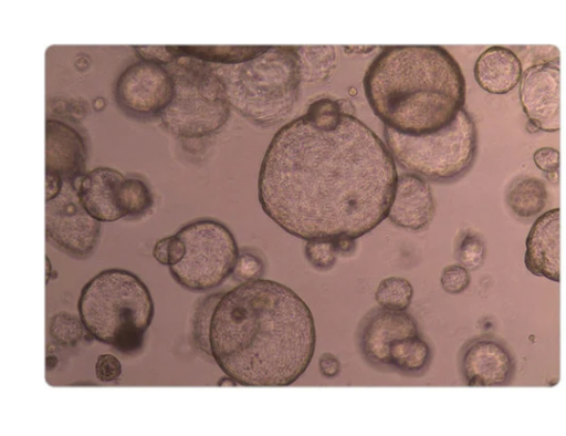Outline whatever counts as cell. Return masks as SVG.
Masks as SVG:
<instances>
[{
    "mask_svg": "<svg viewBox=\"0 0 566 436\" xmlns=\"http://www.w3.org/2000/svg\"><path fill=\"white\" fill-rule=\"evenodd\" d=\"M318 366L321 373L327 378H333L340 372L339 361L334 354L328 352H325L321 355Z\"/></svg>",
    "mask_w": 566,
    "mask_h": 436,
    "instance_id": "obj_34",
    "label": "cell"
},
{
    "mask_svg": "<svg viewBox=\"0 0 566 436\" xmlns=\"http://www.w3.org/2000/svg\"><path fill=\"white\" fill-rule=\"evenodd\" d=\"M85 330L120 352L137 351L154 318L147 286L133 272L103 270L82 289L77 301Z\"/></svg>",
    "mask_w": 566,
    "mask_h": 436,
    "instance_id": "obj_5",
    "label": "cell"
},
{
    "mask_svg": "<svg viewBox=\"0 0 566 436\" xmlns=\"http://www.w3.org/2000/svg\"><path fill=\"white\" fill-rule=\"evenodd\" d=\"M63 181L59 175L45 173V201L53 199L60 194Z\"/></svg>",
    "mask_w": 566,
    "mask_h": 436,
    "instance_id": "obj_35",
    "label": "cell"
},
{
    "mask_svg": "<svg viewBox=\"0 0 566 436\" xmlns=\"http://www.w3.org/2000/svg\"><path fill=\"white\" fill-rule=\"evenodd\" d=\"M356 239L342 237L333 239L337 256H350L356 250Z\"/></svg>",
    "mask_w": 566,
    "mask_h": 436,
    "instance_id": "obj_36",
    "label": "cell"
},
{
    "mask_svg": "<svg viewBox=\"0 0 566 436\" xmlns=\"http://www.w3.org/2000/svg\"><path fill=\"white\" fill-rule=\"evenodd\" d=\"M45 260H46V283H48L53 269H52L51 261L48 256H46Z\"/></svg>",
    "mask_w": 566,
    "mask_h": 436,
    "instance_id": "obj_39",
    "label": "cell"
},
{
    "mask_svg": "<svg viewBox=\"0 0 566 436\" xmlns=\"http://www.w3.org/2000/svg\"><path fill=\"white\" fill-rule=\"evenodd\" d=\"M174 95L160 113L165 127L180 137H201L214 133L229 117L224 87L209 63L179 58L168 64Z\"/></svg>",
    "mask_w": 566,
    "mask_h": 436,
    "instance_id": "obj_6",
    "label": "cell"
},
{
    "mask_svg": "<svg viewBox=\"0 0 566 436\" xmlns=\"http://www.w3.org/2000/svg\"><path fill=\"white\" fill-rule=\"evenodd\" d=\"M390 365L405 373L422 371L430 359L427 342L418 334L397 340L389 347Z\"/></svg>",
    "mask_w": 566,
    "mask_h": 436,
    "instance_id": "obj_21",
    "label": "cell"
},
{
    "mask_svg": "<svg viewBox=\"0 0 566 436\" xmlns=\"http://www.w3.org/2000/svg\"><path fill=\"white\" fill-rule=\"evenodd\" d=\"M397 179L379 136L339 102L321 98L273 136L259 172V201L300 239H357L387 218Z\"/></svg>",
    "mask_w": 566,
    "mask_h": 436,
    "instance_id": "obj_1",
    "label": "cell"
},
{
    "mask_svg": "<svg viewBox=\"0 0 566 436\" xmlns=\"http://www.w3.org/2000/svg\"><path fill=\"white\" fill-rule=\"evenodd\" d=\"M229 104L254 124L272 126L294 107L302 74L296 46L271 45L239 64H212Z\"/></svg>",
    "mask_w": 566,
    "mask_h": 436,
    "instance_id": "obj_4",
    "label": "cell"
},
{
    "mask_svg": "<svg viewBox=\"0 0 566 436\" xmlns=\"http://www.w3.org/2000/svg\"><path fill=\"white\" fill-rule=\"evenodd\" d=\"M122 364L119 360L112 354H101L95 364L96 377L102 382H111L119 377Z\"/></svg>",
    "mask_w": 566,
    "mask_h": 436,
    "instance_id": "obj_31",
    "label": "cell"
},
{
    "mask_svg": "<svg viewBox=\"0 0 566 436\" xmlns=\"http://www.w3.org/2000/svg\"><path fill=\"white\" fill-rule=\"evenodd\" d=\"M484 245L475 235H465L458 248V259L467 269H475L484 259Z\"/></svg>",
    "mask_w": 566,
    "mask_h": 436,
    "instance_id": "obj_28",
    "label": "cell"
},
{
    "mask_svg": "<svg viewBox=\"0 0 566 436\" xmlns=\"http://www.w3.org/2000/svg\"><path fill=\"white\" fill-rule=\"evenodd\" d=\"M45 173L59 175L75 187L85 175L86 147L80 133L59 120H46Z\"/></svg>",
    "mask_w": 566,
    "mask_h": 436,
    "instance_id": "obj_13",
    "label": "cell"
},
{
    "mask_svg": "<svg viewBox=\"0 0 566 436\" xmlns=\"http://www.w3.org/2000/svg\"><path fill=\"white\" fill-rule=\"evenodd\" d=\"M513 363L507 351L490 340L473 342L464 352L462 372L470 386H497L505 384Z\"/></svg>",
    "mask_w": 566,
    "mask_h": 436,
    "instance_id": "obj_17",
    "label": "cell"
},
{
    "mask_svg": "<svg viewBox=\"0 0 566 436\" xmlns=\"http://www.w3.org/2000/svg\"><path fill=\"white\" fill-rule=\"evenodd\" d=\"M521 62L513 51L495 45L480 54L474 65V75L479 85L486 92L504 94L520 81Z\"/></svg>",
    "mask_w": 566,
    "mask_h": 436,
    "instance_id": "obj_18",
    "label": "cell"
},
{
    "mask_svg": "<svg viewBox=\"0 0 566 436\" xmlns=\"http://www.w3.org/2000/svg\"><path fill=\"white\" fill-rule=\"evenodd\" d=\"M186 247L181 261L169 267L172 278L191 291L220 286L233 271L239 249L232 232L221 222L199 219L176 233Z\"/></svg>",
    "mask_w": 566,
    "mask_h": 436,
    "instance_id": "obj_8",
    "label": "cell"
},
{
    "mask_svg": "<svg viewBox=\"0 0 566 436\" xmlns=\"http://www.w3.org/2000/svg\"><path fill=\"white\" fill-rule=\"evenodd\" d=\"M533 159L539 169L555 174L559 166V152L552 147H542L534 153Z\"/></svg>",
    "mask_w": 566,
    "mask_h": 436,
    "instance_id": "obj_33",
    "label": "cell"
},
{
    "mask_svg": "<svg viewBox=\"0 0 566 436\" xmlns=\"http://www.w3.org/2000/svg\"><path fill=\"white\" fill-rule=\"evenodd\" d=\"M125 177L109 167H97L77 183V196L85 210L98 221L112 222L125 215L119 191Z\"/></svg>",
    "mask_w": 566,
    "mask_h": 436,
    "instance_id": "obj_16",
    "label": "cell"
},
{
    "mask_svg": "<svg viewBox=\"0 0 566 436\" xmlns=\"http://www.w3.org/2000/svg\"><path fill=\"white\" fill-rule=\"evenodd\" d=\"M433 215L434 201L427 181L411 173L399 175L387 218L400 228L420 230Z\"/></svg>",
    "mask_w": 566,
    "mask_h": 436,
    "instance_id": "obj_15",
    "label": "cell"
},
{
    "mask_svg": "<svg viewBox=\"0 0 566 436\" xmlns=\"http://www.w3.org/2000/svg\"><path fill=\"white\" fill-rule=\"evenodd\" d=\"M172 95L174 80L168 69L146 60L127 66L115 85L118 105L137 116L160 114Z\"/></svg>",
    "mask_w": 566,
    "mask_h": 436,
    "instance_id": "obj_10",
    "label": "cell"
},
{
    "mask_svg": "<svg viewBox=\"0 0 566 436\" xmlns=\"http://www.w3.org/2000/svg\"><path fill=\"white\" fill-rule=\"evenodd\" d=\"M547 194L544 184L536 178H520L511 184L507 203L512 210L521 217H531L541 211L546 203Z\"/></svg>",
    "mask_w": 566,
    "mask_h": 436,
    "instance_id": "obj_20",
    "label": "cell"
},
{
    "mask_svg": "<svg viewBox=\"0 0 566 436\" xmlns=\"http://www.w3.org/2000/svg\"><path fill=\"white\" fill-rule=\"evenodd\" d=\"M99 231L101 221L85 210L75 185L64 180L60 194L45 201L48 238L69 255L82 258L94 250Z\"/></svg>",
    "mask_w": 566,
    "mask_h": 436,
    "instance_id": "obj_9",
    "label": "cell"
},
{
    "mask_svg": "<svg viewBox=\"0 0 566 436\" xmlns=\"http://www.w3.org/2000/svg\"><path fill=\"white\" fill-rule=\"evenodd\" d=\"M559 208L533 224L525 242L524 263L530 272L559 282Z\"/></svg>",
    "mask_w": 566,
    "mask_h": 436,
    "instance_id": "obj_14",
    "label": "cell"
},
{
    "mask_svg": "<svg viewBox=\"0 0 566 436\" xmlns=\"http://www.w3.org/2000/svg\"><path fill=\"white\" fill-rule=\"evenodd\" d=\"M238 383L231 377H223L218 382V386H235Z\"/></svg>",
    "mask_w": 566,
    "mask_h": 436,
    "instance_id": "obj_37",
    "label": "cell"
},
{
    "mask_svg": "<svg viewBox=\"0 0 566 436\" xmlns=\"http://www.w3.org/2000/svg\"><path fill=\"white\" fill-rule=\"evenodd\" d=\"M82 320L67 312L55 314L50 322V335L62 345H75L83 335Z\"/></svg>",
    "mask_w": 566,
    "mask_h": 436,
    "instance_id": "obj_25",
    "label": "cell"
},
{
    "mask_svg": "<svg viewBox=\"0 0 566 436\" xmlns=\"http://www.w3.org/2000/svg\"><path fill=\"white\" fill-rule=\"evenodd\" d=\"M134 49L143 60L158 64L168 65L176 60L168 45H135Z\"/></svg>",
    "mask_w": 566,
    "mask_h": 436,
    "instance_id": "obj_32",
    "label": "cell"
},
{
    "mask_svg": "<svg viewBox=\"0 0 566 436\" xmlns=\"http://www.w3.org/2000/svg\"><path fill=\"white\" fill-rule=\"evenodd\" d=\"M558 62L527 69L521 81L520 100L533 125L542 131H558L560 125Z\"/></svg>",
    "mask_w": 566,
    "mask_h": 436,
    "instance_id": "obj_11",
    "label": "cell"
},
{
    "mask_svg": "<svg viewBox=\"0 0 566 436\" xmlns=\"http://www.w3.org/2000/svg\"><path fill=\"white\" fill-rule=\"evenodd\" d=\"M305 257L318 270H328L336 261L337 252L333 240H307Z\"/></svg>",
    "mask_w": 566,
    "mask_h": 436,
    "instance_id": "obj_26",
    "label": "cell"
},
{
    "mask_svg": "<svg viewBox=\"0 0 566 436\" xmlns=\"http://www.w3.org/2000/svg\"><path fill=\"white\" fill-rule=\"evenodd\" d=\"M302 81L318 83L326 80L336 65V52L332 45L296 46Z\"/></svg>",
    "mask_w": 566,
    "mask_h": 436,
    "instance_id": "obj_22",
    "label": "cell"
},
{
    "mask_svg": "<svg viewBox=\"0 0 566 436\" xmlns=\"http://www.w3.org/2000/svg\"><path fill=\"white\" fill-rule=\"evenodd\" d=\"M440 283L446 292L451 294L460 293L470 283L469 271L462 264L448 266L441 272Z\"/></svg>",
    "mask_w": 566,
    "mask_h": 436,
    "instance_id": "obj_30",
    "label": "cell"
},
{
    "mask_svg": "<svg viewBox=\"0 0 566 436\" xmlns=\"http://www.w3.org/2000/svg\"><path fill=\"white\" fill-rule=\"evenodd\" d=\"M119 200L126 216L138 217L153 205V196L147 185L138 178H125L119 191Z\"/></svg>",
    "mask_w": 566,
    "mask_h": 436,
    "instance_id": "obj_24",
    "label": "cell"
},
{
    "mask_svg": "<svg viewBox=\"0 0 566 436\" xmlns=\"http://www.w3.org/2000/svg\"><path fill=\"white\" fill-rule=\"evenodd\" d=\"M416 334L417 323L406 311L377 309L366 316L361 325L360 350L368 362L375 365H390V344Z\"/></svg>",
    "mask_w": 566,
    "mask_h": 436,
    "instance_id": "obj_12",
    "label": "cell"
},
{
    "mask_svg": "<svg viewBox=\"0 0 566 436\" xmlns=\"http://www.w3.org/2000/svg\"><path fill=\"white\" fill-rule=\"evenodd\" d=\"M179 58H191L207 63L239 64L264 53L271 45H168Z\"/></svg>",
    "mask_w": 566,
    "mask_h": 436,
    "instance_id": "obj_19",
    "label": "cell"
},
{
    "mask_svg": "<svg viewBox=\"0 0 566 436\" xmlns=\"http://www.w3.org/2000/svg\"><path fill=\"white\" fill-rule=\"evenodd\" d=\"M385 141L397 163L420 177L449 180L462 175L476 150V131L465 110L444 128L424 136H408L388 127Z\"/></svg>",
    "mask_w": 566,
    "mask_h": 436,
    "instance_id": "obj_7",
    "label": "cell"
},
{
    "mask_svg": "<svg viewBox=\"0 0 566 436\" xmlns=\"http://www.w3.org/2000/svg\"><path fill=\"white\" fill-rule=\"evenodd\" d=\"M186 253V247L182 240L174 236H168L156 241L153 256L154 258L164 266L171 267L184 258Z\"/></svg>",
    "mask_w": 566,
    "mask_h": 436,
    "instance_id": "obj_27",
    "label": "cell"
},
{
    "mask_svg": "<svg viewBox=\"0 0 566 436\" xmlns=\"http://www.w3.org/2000/svg\"><path fill=\"white\" fill-rule=\"evenodd\" d=\"M56 363H57V359L53 355H49L46 357V367L48 370H52L56 366Z\"/></svg>",
    "mask_w": 566,
    "mask_h": 436,
    "instance_id": "obj_38",
    "label": "cell"
},
{
    "mask_svg": "<svg viewBox=\"0 0 566 436\" xmlns=\"http://www.w3.org/2000/svg\"><path fill=\"white\" fill-rule=\"evenodd\" d=\"M209 350L243 386H287L308 367L315 322L308 305L274 280L242 282L221 295L209 326Z\"/></svg>",
    "mask_w": 566,
    "mask_h": 436,
    "instance_id": "obj_2",
    "label": "cell"
},
{
    "mask_svg": "<svg viewBox=\"0 0 566 436\" xmlns=\"http://www.w3.org/2000/svg\"><path fill=\"white\" fill-rule=\"evenodd\" d=\"M375 115L408 136L447 127L463 108L465 80L455 59L440 45H389L363 80Z\"/></svg>",
    "mask_w": 566,
    "mask_h": 436,
    "instance_id": "obj_3",
    "label": "cell"
},
{
    "mask_svg": "<svg viewBox=\"0 0 566 436\" xmlns=\"http://www.w3.org/2000/svg\"><path fill=\"white\" fill-rule=\"evenodd\" d=\"M264 270L262 260L253 253L241 252L238 256L232 276L235 280L247 282L260 279Z\"/></svg>",
    "mask_w": 566,
    "mask_h": 436,
    "instance_id": "obj_29",
    "label": "cell"
},
{
    "mask_svg": "<svg viewBox=\"0 0 566 436\" xmlns=\"http://www.w3.org/2000/svg\"><path fill=\"white\" fill-rule=\"evenodd\" d=\"M413 289L411 283L401 277H389L378 284L375 299L385 309L405 311L411 303Z\"/></svg>",
    "mask_w": 566,
    "mask_h": 436,
    "instance_id": "obj_23",
    "label": "cell"
}]
</instances>
